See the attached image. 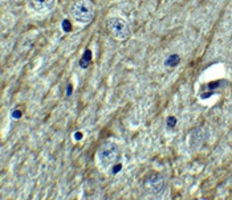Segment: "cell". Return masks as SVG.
Returning a JSON list of instances; mask_svg holds the SVG:
<instances>
[{"mask_svg":"<svg viewBox=\"0 0 232 200\" xmlns=\"http://www.w3.org/2000/svg\"><path fill=\"white\" fill-rule=\"evenodd\" d=\"M70 15L78 24H89L94 16V7L89 0H76L70 5Z\"/></svg>","mask_w":232,"mask_h":200,"instance_id":"1","label":"cell"},{"mask_svg":"<svg viewBox=\"0 0 232 200\" xmlns=\"http://www.w3.org/2000/svg\"><path fill=\"white\" fill-rule=\"evenodd\" d=\"M119 157V149L113 142H106L98 149L97 159L102 168H109L111 164L116 163V160Z\"/></svg>","mask_w":232,"mask_h":200,"instance_id":"2","label":"cell"},{"mask_svg":"<svg viewBox=\"0 0 232 200\" xmlns=\"http://www.w3.org/2000/svg\"><path fill=\"white\" fill-rule=\"evenodd\" d=\"M106 28L109 33L117 40H126L130 36L129 24L121 17H110L106 21Z\"/></svg>","mask_w":232,"mask_h":200,"instance_id":"3","label":"cell"},{"mask_svg":"<svg viewBox=\"0 0 232 200\" xmlns=\"http://www.w3.org/2000/svg\"><path fill=\"white\" fill-rule=\"evenodd\" d=\"M143 187L151 195H158L165 190V179L159 174H152L145 179Z\"/></svg>","mask_w":232,"mask_h":200,"instance_id":"4","label":"cell"},{"mask_svg":"<svg viewBox=\"0 0 232 200\" xmlns=\"http://www.w3.org/2000/svg\"><path fill=\"white\" fill-rule=\"evenodd\" d=\"M54 5V0H28V7L39 15H45L52 11Z\"/></svg>","mask_w":232,"mask_h":200,"instance_id":"5","label":"cell"},{"mask_svg":"<svg viewBox=\"0 0 232 200\" xmlns=\"http://www.w3.org/2000/svg\"><path fill=\"white\" fill-rule=\"evenodd\" d=\"M203 141H204V134H203V130L200 129H195V130L191 133L190 138H188V144L194 149H198L203 144Z\"/></svg>","mask_w":232,"mask_h":200,"instance_id":"6","label":"cell"},{"mask_svg":"<svg viewBox=\"0 0 232 200\" xmlns=\"http://www.w3.org/2000/svg\"><path fill=\"white\" fill-rule=\"evenodd\" d=\"M179 62H181V57H179L178 54H170V56L166 58L165 65L167 68H175Z\"/></svg>","mask_w":232,"mask_h":200,"instance_id":"7","label":"cell"},{"mask_svg":"<svg viewBox=\"0 0 232 200\" xmlns=\"http://www.w3.org/2000/svg\"><path fill=\"white\" fill-rule=\"evenodd\" d=\"M90 60H92V52L88 49V51H85V53H84L82 58H81L80 66H81V68H88V65H89V62H90Z\"/></svg>","mask_w":232,"mask_h":200,"instance_id":"8","label":"cell"},{"mask_svg":"<svg viewBox=\"0 0 232 200\" xmlns=\"http://www.w3.org/2000/svg\"><path fill=\"white\" fill-rule=\"evenodd\" d=\"M176 125V118L175 117H168L167 118V126L168 127H174Z\"/></svg>","mask_w":232,"mask_h":200,"instance_id":"9","label":"cell"},{"mask_svg":"<svg viewBox=\"0 0 232 200\" xmlns=\"http://www.w3.org/2000/svg\"><path fill=\"white\" fill-rule=\"evenodd\" d=\"M62 29H64L65 32H69L70 31V23L68 20H64L62 21Z\"/></svg>","mask_w":232,"mask_h":200,"instance_id":"10","label":"cell"},{"mask_svg":"<svg viewBox=\"0 0 232 200\" xmlns=\"http://www.w3.org/2000/svg\"><path fill=\"white\" fill-rule=\"evenodd\" d=\"M21 117V113L19 110H16V111H13V118L15 119H17V118H20Z\"/></svg>","mask_w":232,"mask_h":200,"instance_id":"11","label":"cell"}]
</instances>
